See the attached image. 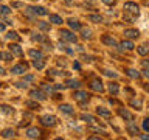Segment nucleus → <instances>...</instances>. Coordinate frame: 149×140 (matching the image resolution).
Returning <instances> with one entry per match:
<instances>
[{"label":"nucleus","mask_w":149,"mask_h":140,"mask_svg":"<svg viewBox=\"0 0 149 140\" xmlns=\"http://www.w3.org/2000/svg\"><path fill=\"white\" fill-rule=\"evenodd\" d=\"M25 106L30 107V109H33V111H40V109H42L40 104H39V103H36V101H26Z\"/></svg>","instance_id":"obj_21"},{"label":"nucleus","mask_w":149,"mask_h":140,"mask_svg":"<svg viewBox=\"0 0 149 140\" xmlns=\"http://www.w3.org/2000/svg\"><path fill=\"white\" fill-rule=\"evenodd\" d=\"M11 14V9L8 6H5V5H0V17H6Z\"/></svg>","instance_id":"obj_23"},{"label":"nucleus","mask_w":149,"mask_h":140,"mask_svg":"<svg viewBox=\"0 0 149 140\" xmlns=\"http://www.w3.org/2000/svg\"><path fill=\"white\" fill-rule=\"evenodd\" d=\"M33 79H34V76H33V75H28V76L25 78V81H33Z\"/></svg>","instance_id":"obj_44"},{"label":"nucleus","mask_w":149,"mask_h":140,"mask_svg":"<svg viewBox=\"0 0 149 140\" xmlns=\"http://www.w3.org/2000/svg\"><path fill=\"white\" fill-rule=\"evenodd\" d=\"M67 23L70 25V28L74 31H78V30H82V27H81V23H79L78 20H74V19H70V20H67Z\"/></svg>","instance_id":"obj_16"},{"label":"nucleus","mask_w":149,"mask_h":140,"mask_svg":"<svg viewBox=\"0 0 149 140\" xmlns=\"http://www.w3.org/2000/svg\"><path fill=\"white\" fill-rule=\"evenodd\" d=\"M130 106L137 107V109H141V100H132L130 101Z\"/></svg>","instance_id":"obj_34"},{"label":"nucleus","mask_w":149,"mask_h":140,"mask_svg":"<svg viewBox=\"0 0 149 140\" xmlns=\"http://www.w3.org/2000/svg\"><path fill=\"white\" fill-rule=\"evenodd\" d=\"M0 112H3V114H6V115H13L14 109L8 104H0Z\"/></svg>","instance_id":"obj_20"},{"label":"nucleus","mask_w":149,"mask_h":140,"mask_svg":"<svg viewBox=\"0 0 149 140\" xmlns=\"http://www.w3.org/2000/svg\"><path fill=\"white\" fill-rule=\"evenodd\" d=\"M6 37H8L9 41H16V42H19V41H20V36H19L16 31H9L8 34H6Z\"/></svg>","instance_id":"obj_28"},{"label":"nucleus","mask_w":149,"mask_h":140,"mask_svg":"<svg viewBox=\"0 0 149 140\" xmlns=\"http://www.w3.org/2000/svg\"><path fill=\"white\" fill-rule=\"evenodd\" d=\"M59 34H61V41H67V42H76L78 41V37L68 30H61Z\"/></svg>","instance_id":"obj_2"},{"label":"nucleus","mask_w":149,"mask_h":140,"mask_svg":"<svg viewBox=\"0 0 149 140\" xmlns=\"http://www.w3.org/2000/svg\"><path fill=\"white\" fill-rule=\"evenodd\" d=\"M124 13H127L130 14V16H134V17H138L140 16V8H138V5L137 3H134V2H127V3H124Z\"/></svg>","instance_id":"obj_1"},{"label":"nucleus","mask_w":149,"mask_h":140,"mask_svg":"<svg viewBox=\"0 0 149 140\" xmlns=\"http://www.w3.org/2000/svg\"><path fill=\"white\" fill-rule=\"evenodd\" d=\"M17 84V87H20V89H26V84L25 83H16Z\"/></svg>","instance_id":"obj_42"},{"label":"nucleus","mask_w":149,"mask_h":140,"mask_svg":"<svg viewBox=\"0 0 149 140\" xmlns=\"http://www.w3.org/2000/svg\"><path fill=\"white\" fill-rule=\"evenodd\" d=\"M28 55H30L33 59H44V55H42L40 50H30Z\"/></svg>","instance_id":"obj_17"},{"label":"nucleus","mask_w":149,"mask_h":140,"mask_svg":"<svg viewBox=\"0 0 149 140\" xmlns=\"http://www.w3.org/2000/svg\"><path fill=\"white\" fill-rule=\"evenodd\" d=\"M120 47H121V48H123V50H134V42H130V41H123V42H121V44H120Z\"/></svg>","instance_id":"obj_22"},{"label":"nucleus","mask_w":149,"mask_h":140,"mask_svg":"<svg viewBox=\"0 0 149 140\" xmlns=\"http://www.w3.org/2000/svg\"><path fill=\"white\" fill-rule=\"evenodd\" d=\"M118 114H120V117H123V118L127 120V121H132L134 120V115L130 114V112H127L126 109H118Z\"/></svg>","instance_id":"obj_15"},{"label":"nucleus","mask_w":149,"mask_h":140,"mask_svg":"<svg viewBox=\"0 0 149 140\" xmlns=\"http://www.w3.org/2000/svg\"><path fill=\"white\" fill-rule=\"evenodd\" d=\"M81 120L87 121L88 125H98V123H100V121H98L95 117H92V115H88V114H82V115H81Z\"/></svg>","instance_id":"obj_13"},{"label":"nucleus","mask_w":149,"mask_h":140,"mask_svg":"<svg viewBox=\"0 0 149 140\" xmlns=\"http://www.w3.org/2000/svg\"><path fill=\"white\" fill-rule=\"evenodd\" d=\"M14 135H16V132H14L13 129H5L3 132H2V137L3 139H13Z\"/></svg>","instance_id":"obj_29"},{"label":"nucleus","mask_w":149,"mask_h":140,"mask_svg":"<svg viewBox=\"0 0 149 140\" xmlns=\"http://www.w3.org/2000/svg\"><path fill=\"white\" fill-rule=\"evenodd\" d=\"M102 2H104L106 5H109V6H113L115 5V0H102Z\"/></svg>","instance_id":"obj_41"},{"label":"nucleus","mask_w":149,"mask_h":140,"mask_svg":"<svg viewBox=\"0 0 149 140\" xmlns=\"http://www.w3.org/2000/svg\"><path fill=\"white\" fill-rule=\"evenodd\" d=\"M140 36L138 30H134V28H129V30L124 31V37H127V39H137Z\"/></svg>","instance_id":"obj_9"},{"label":"nucleus","mask_w":149,"mask_h":140,"mask_svg":"<svg viewBox=\"0 0 149 140\" xmlns=\"http://www.w3.org/2000/svg\"><path fill=\"white\" fill-rule=\"evenodd\" d=\"M33 14H36V16H47L48 11L44 8V6H34V8H28Z\"/></svg>","instance_id":"obj_8"},{"label":"nucleus","mask_w":149,"mask_h":140,"mask_svg":"<svg viewBox=\"0 0 149 140\" xmlns=\"http://www.w3.org/2000/svg\"><path fill=\"white\" fill-rule=\"evenodd\" d=\"M20 6H22L20 2H14V3H13V8H20Z\"/></svg>","instance_id":"obj_43"},{"label":"nucleus","mask_w":149,"mask_h":140,"mask_svg":"<svg viewBox=\"0 0 149 140\" xmlns=\"http://www.w3.org/2000/svg\"><path fill=\"white\" fill-rule=\"evenodd\" d=\"M126 75L130 76V78H134V79H138L140 78V73L137 72V70H134V69H127V70H126Z\"/></svg>","instance_id":"obj_25"},{"label":"nucleus","mask_w":149,"mask_h":140,"mask_svg":"<svg viewBox=\"0 0 149 140\" xmlns=\"http://www.w3.org/2000/svg\"><path fill=\"white\" fill-rule=\"evenodd\" d=\"M102 42H104L106 45H109V47H116V45H118L113 37H110V36H107V34L102 36Z\"/></svg>","instance_id":"obj_14"},{"label":"nucleus","mask_w":149,"mask_h":140,"mask_svg":"<svg viewBox=\"0 0 149 140\" xmlns=\"http://www.w3.org/2000/svg\"><path fill=\"white\" fill-rule=\"evenodd\" d=\"M138 53L141 55V56L148 55V53H149V47H146V45H140V47H138Z\"/></svg>","instance_id":"obj_33"},{"label":"nucleus","mask_w":149,"mask_h":140,"mask_svg":"<svg viewBox=\"0 0 149 140\" xmlns=\"http://www.w3.org/2000/svg\"><path fill=\"white\" fill-rule=\"evenodd\" d=\"M88 86H90V89H92V90H95V92H102V90H104V87H102V83H101L100 78L92 79Z\"/></svg>","instance_id":"obj_5"},{"label":"nucleus","mask_w":149,"mask_h":140,"mask_svg":"<svg viewBox=\"0 0 149 140\" xmlns=\"http://www.w3.org/2000/svg\"><path fill=\"white\" fill-rule=\"evenodd\" d=\"M30 97L33 98V100H39V101H44L45 100V93L42 92V90H37V89H34V90H31L30 92Z\"/></svg>","instance_id":"obj_7"},{"label":"nucleus","mask_w":149,"mask_h":140,"mask_svg":"<svg viewBox=\"0 0 149 140\" xmlns=\"http://www.w3.org/2000/svg\"><path fill=\"white\" fill-rule=\"evenodd\" d=\"M0 59H3V61H11L13 56H11V53H6V51H0Z\"/></svg>","instance_id":"obj_32"},{"label":"nucleus","mask_w":149,"mask_h":140,"mask_svg":"<svg viewBox=\"0 0 149 140\" xmlns=\"http://www.w3.org/2000/svg\"><path fill=\"white\" fill-rule=\"evenodd\" d=\"M65 86L70 87V89H74V87H79V86H81V83L76 81V79H68V81L65 83Z\"/></svg>","instance_id":"obj_27"},{"label":"nucleus","mask_w":149,"mask_h":140,"mask_svg":"<svg viewBox=\"0 0 149 140\" xmlns=\"http://www.w3.org/2000/svg\"><path fill=\"white\" fill-rule=\"evenodd\" d=\"M59 109L62 111L64 114H67V115H73V114H74L73 107L70 106V104H61V107H59Z\"/></svg>","instance_id":"obj_19"},{"label":"nucleus","mask_w":149,"mask_h":140,"mask_svg":"<svg viewBox=\"0 0 149 140\" xmlns=\"http://www.w3.org/2000/svg\"><path fill=\"white\" fill-rule=\"evenodd\" d=\"M50 22H53L54 25H61V23H62L64 20L58 16V14H50Z\"/></svg>","instance_id":"obj_24"},{"label":"nucleus","mask_w":149,"mask_h":140,"mask_svg":"<svg viewBox=\"0 0 149 140\" xmlns=\"http://www.w3.org/2000/svg\"><path fill=\"white\" fill-rule=\"evenodd\" d=\"M0 31H5V23H0Z\"/></svg>","instance_id":"obj_45"},{"label":"nucleus","mask_w":149,"mask_h":140,"mask_svg":"<svg viewBox=\"0 0 149 140\" xmlns=\"http://www.w3.org/2000/svg\"><path fill=\"white\" fill-rule=\"evenodd\" d=\"M64 2H65V3H68V5H72V3L74 2V0H64Z\"/></svg>","instance_id":"obj_47"},{"label":"nucleus","mask_w":149,"mask_h":140,"mask_svg":"<svg viewBox=\"0 0 149 140\" xmlns=\"http://www.w3.org/2000/svg\"><path fill=\"white\" fill-rule=\"evenodd\" d=\"M33 65H34L37 70H40V69H44L45 62H44V59H34V61H33Z\"/></svg>","instance_id":"obj_30"},{"label":"nucleus","mask_w":149,"mask_h":140,"mask_svg":"<svg viewBox=\"0 0 149 140\" xmlns=\"http://www.w3.org/2000/svg\"><path fill=\"white\" fill-rule=\"evenodd\" d=\"M144 89H146V90L149 92V86H148V84H146V86H144Z\"/></svg>","instance_id":"obj_48"},{"label":"nucleus","mask_w":149,"mask_h":140,"mask_svg":"<svg viewBox=\"0 0 149 140\" xmlns=\"http://www.w3.org/2000/svg\"><path fill=\"white\" fill-rule=\"evenodd\" d=\"M96 114L100 115V117H104V118H109V117L112 115V114H110V111L104 109V107H96Z\"/></svg>","instance_id":"obj_18"},{"label":"nucleus","mask_w":149,"mask_h":140,"mask_svg":"<svg viewBox=\"0 0 149 140\" xmlns=\"http://www.w3.org/2000/svg\"><path fill=\"white\" fill-rule=\"evenodd\" d=\"M42 87H44V90H47V92H53V87H51V86H47V84H44V86H42Z\"/></svg>","instance_id":"obj_40"},{"label":"nucleus","mask_w":149,"mask_h":140,"mask_svg":"<svg viewBox=\"0 0 149 140\" xmlns=\"http://www.w3.org/2000/svg\"><path fill=\"white\" fill-rule=\"evenodd\" d=\"M26 70H28V64H26V62H20V64L14 65L11 72H13V73H16V75H22V73H25Z\"/></svg>","instance_id":"obj_6"},{"label":"nucleus","mask_w":149,"mask_h":140,"mask_svg":"<svg viewBox=\"0 0 149 140\" xmlns=\"http://www.w3.org/2000/svg\"><path fill=\"white\" fill-rule=\"evenodd\" d=\"M109 90H110L112 95H116V93L120 92V86H118L116 83H110V84H109Z\"/></svg>","instance_id":"obj_26"},{"label":"nucleus","mask_w":149,"mask_h":140,"mask_svg":"<svg viewBox=\"0 0 149 140\" xmlns=\"http://www.w3.org/2000/svg\"><path fill=\"white\" fill-rule=\"evenodd\" d=\"M127 132L132 135V137H138V135H140V131H138V128H137V125H135V123H129L127 125Z\"/></svg>","instance_id":"obj_11"},{"label":"nucleus","mask_w":149,"mask_h":140,"mask_svg":"<svg viewBox=\"0 0 149 140\" xmlns=\"http://www.w3.org/2000/svg\"><path fill=\"white\" fill-rule=\"evenodd\" d=\"M40 134H42L40 129H37V128H30V129L26 131V135H28L30 139H39Z\"/></svg>","instance_id":"obj_10"},{"label":"nucleus","mask_w":149,"mask_h":140,"mask_svg":"<svg viewBox=\"0 0 149 140\" xmlns=\"http://www.w3.org/2000/svg\"><path fill=\"white\" fill-rule=\"evenodd\" d=\"M88 19H90L92 22H95V23L102 22V17L100 16V14H90V16H88Z\"/></svg>","instance_id":"obj_31"},{"label":"nucleus","mask_w":149,"mask_h":140,"mask_svg":"<svg viewBox=\"0 0 149 140\" xmlns=\"http://www.w3.org/2000/svg\"><path fill=\"white\" fill-rule=\"evenodd\" d=\"M102 73H104L106 76H110V78H116V76H118V75H116L115 72H110V70H104Z\"/></svg>","instance_id":"obj_38"},{"label":"nucleus","mask_w":149,"mask_h":140,"mask_svg":"<svg viewBox=\"0 0 149 140\" xmlns=\"http://www.w3.org/2000/svg\"><path fill=\"white\" fill-rule=\"evenodd\" d=\"M33 41L44 42V41H47V37H45V36H42V34H34V36H33Z\"/></svg>","instance_id":"obj_35"},{"label":"nucleus","mask_w":149,"mask_h":140,"mask_svg":"<svg viewBox=\"0 0 149 140\" xmlns=\"http://www.w3.org/2000/svg\"><path fill=\"white\" fill-rule=\"evenodd\" d=\"M2 73H3V69H2V67H0V75H2Z\"/></svg>","instance_id":"obj_49"},{"label":"nucleus","mask_w":149,"mask_h":140,"mask_svg":"<svg viewBox=\"0 0 149 140\" xmlns=\"http://www.w3.org/2000/svg\"><path fill=\"white\" fill-rule=\"evenodd\" d=\"M40 123L44 126H48V128H53V126L58 123V118H56L54 115H45L40 118Z\"/></svg>","instance_id":"obj_3"},{"label":"nucleus","mask_w":149,"mask_h":140,"mask_svg":"<svg viewBox=\"0 0 149 140\" xmlns=\"http://www.w3.org/2000/svg\"><path fill=\"white\" fill-rule=\"evenodd\" d=\"M143 129L146 131V132H149V117L143 120Z\"/></svg>","instance_id":"obj_36"},{"label":"nucleus","mask_w":149,"mask_h":140,"mask_svg":"<svg viewBox=\"0 0 149 140\" xmlns=\"http://www.w3.org/2000/svg\"><path fill=\"white\" fill-rule=\"evenodd\" d=\"M88 98H90V95H88L87 92H82V90L74 92V100H76L78 103H81V104H86V103L88 101Z\"/></svg>","instance_id":"obj_4"},{"label":"nucleus","mask_w":149,"mask_h":140,"mask_svg":"<svg viewBox=\"0 0 149 140\" xmlns=\"http://www.w3.org/2000/svg\"><path fill=\"white\" fill-rule=\"evenodd\" d=\"M39 28H40V30H44V31H48L50 30V25H48V23H45V22H40L39 23Z\"/></svg>","instance_id":"obj_37"},{"label":"nucleus","mask_w":149,"mask_h":140,"mask_svg":"<svg viewBox=\"0 0 149 140\" xmlns=\"http://www.w3.org/2000/svg\"><path fill=\"white\" fill-rule=\"evenodd\" d=\"M8 47H9V51H11L13 55H16V56H22V55H23L22 48H20V47H19L17 44H9Z\"/></svg>","instance_id":"obj_12"},{"label":"nucleus","mask_w":149,"mask_h":140,"mask_svg":"<svg viewBox=\"0 0 149 140\" xmlns=\"http://www.w3.org/2000/svg\"><path fill=\"white\" fill-rule=\"evenodd\" d=\"M90 30H82V37L84 39H90Z\"/></svg>","instance_id":"obj_39"},{"label":"nucleus","mask_w":149,"mask_h":140,"mask_svg":"<svg viewBox=\"0 0 149 140\" xmlns=\"http://www.w3.org/2000/svg\"><path fill=\"white\" fill-rule=\"evenodd\" d=\"M143 65L144 67H149V61H143Z\"/></svg>","instance_id":"obj_46"}]
</instances>
